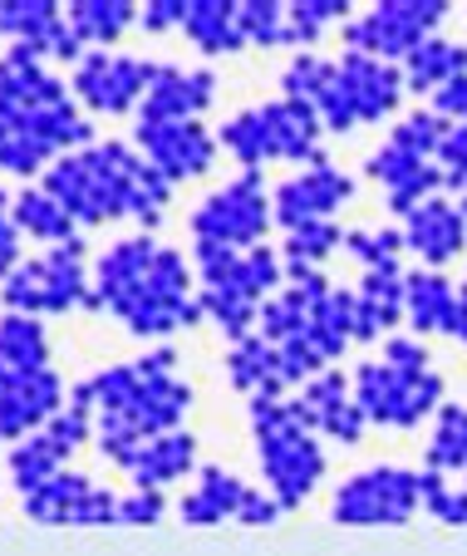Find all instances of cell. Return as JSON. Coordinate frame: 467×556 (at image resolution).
<instances>
[{"label":"cell","instance_id":"obj_1","mask_svg":"<svg viewBox=\"0 0 467 556\" xmlns=\"http://www.w3.org/2000/svg\"><path fill=\"white\" fill-rule=\"evenodd\" d=\"M40 188L79 227H104V222H118V217H138L143 231H153L163 222L167 198H173V182L134 143H114V138L54 157L45 168Z\"/></svg>","mask_w":467,"mask_h":556},{"label":"cell","instance_id":"obj_2","mask_svg":"<svg viewBox=\"0 0 467 556\" xmlns=\"http://www.w3.org/2000/svg\"><path fill=\"white\" fill-rule=\"evenodd\" d=\"M177 350L157 345L134 365H109L93 379H84L99 419H114L134 429L138 439H157V433L182 429L187 409H192V384L173 375Z\"/></svg>","mask_w":467,"mask_h":556},{"label":"cell","instance_id":"obj_3","mask_svg":"<svg viewBox=\"0 0 467 556\" xmlns=\"http://www.w3.org/2000/svg\"><path fill=\"white\" fill-rule=\"evenodd\" d=\"M247 409H251V439H256L261 472H266V493L291 513L325 478V448L295 419L286 400H251Z\"/></svg>","mask_w":467,"mask_h":556},{"label":"cell","instance_id":"obj_4","mask_svg":"<svg viewBox=\"0 0 467 556\" xmlns=\"http://www.w3.org/2000/svg\"><path fill=\"white\" fill-rule=\"evenodd\" d=\"M320 114L301 99H270L247 114L227 118L217 143L241 163V173H261V163H315L320 153Z\"/></svg>","mask_w":467,"mask_h":556},{"label":"cell","instance_id":"obj_5","mask_svg":"<svg viewBox=\"0 0 467 556\" xmlns=\"http://www.w3.org/2000/svg\"><path fill=\"white\" fill-rule=\"evenodd\" d=\"M104 311H114L138 340H163L173 330H192L207 320L198 305V291H192V266L173 247H157L148 271L109 295Z\"/></svg>","mask_w":467,"mask_h":556},{"label":"cell","instance_id":"obj_6","mask_svg":"<svg viewBox=\"0 0 467 556\" xmlns=\"http://www.w3.org/2000/svg\"><path fill=\"white\" fill-rule=\"evenodd\" d=\"M99 143L93 124L79 118L74 99L54 104H0V168L21 178H45L54 157Z\"/></svg>","mask_w":467,"mask_h":556},{"label":"cell","instance_id":"obj_7","mask_svg":"<svg viewBox=\"0 0 467 556\" xmlns=\"http://www.w3.org/2000/svg\"><path fill=\"white\" fill-rule=\"evenodd\" d=\"M0 305L11 315H64V311H93V281H89V247L84 237L64 247H50L45 256L21 262L0 281Z\"/></svg>","mask_w":467,"mask_h":556},{"label":"cell","instance_id":"obj_8","mask_svg":"<svg viewBox=\"0 0 467 556\" xmlns=\"http://www.w3.org/2000/svg\"><path fill=\"white\" fill-rule=\"evenodd\" d=\"M354 384V404L364 409L369 424H384V429H418L428 414L443 409V375L438 369H399L389 359H364L350 375Z\"/></svg>","mask_w":467,"mask_h":556},{"label":"cell","instance_id":"obj_9","mask_svg":"<svg viewBox=\"0 0 467 556\" xmlns=\"http://www.w3.org/2000/svg\"><path fill=\"white\" fill-rule=\"evenodd\" d=\"M404 94L408 89H404V70H399V64L344 50L340 79H335V89L320 99L315 114H320L325 134H350V128H359V124H384Z\"/></svg>","mask_w":467,"mask_h":556},{"label":"cell","instance_id":"obj_10","mask_svg":"<svg viewBox=\"0 0 467 556\" xmlns=\"http://www.w3.org/2000/svg\"><path fill=\"white\" fill-rule=\"evenodd\" d=\"M447 11H453L447 0H379L374 11L350 15L340 25L344 50L384 64H404L418 45L433 40V30L447 21Z\"/></svg>","mask_w":467,"mask_h":556},{"label":"cell","instance_id":"obj_11","mask_svg":"<svg viewBox=\"0 0 467 556\" xmlns=\"http://www.w3.org/2000/svg\"><path fill=\"white\" fill-rule=\"evenodd\" d=\"M270 198L261 173H241L237 182L217 188L198 212H192V242H217L231 252H251L270 231Z\"/></svg>","mask_w":467,"mask_h":556},{"label":"cell","instance_id":"obj_12","mask_svg":"<svg viewBox=\"0 0 467 556\" xmlns=\"http://www.w3.org/2000/svg\"><path fill=\"white\" fill-rule=\"evenodd\" d=\"M192 271H198V291H217L251 305H266L286 286L280 247H266V242L251 247V252H231V247H217V242H192Z\"/></svg>","mask_w":467,"mask_h":556},{"label":"cell","instance_id":"obj_13","mask_svg":"<svg viewBox=\"0 0 467 556\" xmlns=\"http://www.w3.org/2000/svg\"><path fill=\"white\" fill-rule=\"evenodd\" d=\"M418 507H424V493H418L414 468H369L354 472L350 483H340L330 517L350 527H369V522H408Z\"/></svg>","mask_w":467,"mask_h":556},{"label":"cell","instance_id":"obj_14","mask_svg":"<svg viewBox=\"0 0 467 556\" xmlns=\"http://www.w3.org/2000/svg\"><path fill=\"white\" fill-rule=\"evenodd\" d=\"M157 64L134 60V54H109V50H89L70 74V89L84 109L93 114H128L148 99Z\"/></svg>","mask_w":467,"mask_h":556},{"label":"cell","instance_id":"obj_15","mask_svg":"<svg viewBox=\"0 0 467 556\" xmlns=\"http://www.w3.org/2000/svg\"><path fill=\"white\" fill-rule=\"evenodd\" d=\"M70 404L54 369H5L0 365V443H21L40 433Z\"/></svg>","mask_w":467,"mask_h":556},{"label":"cell","instance_id":"obj_16","mask_svg":"<svg viewBox=\"0 0 467 556\" xmlns=\"http://www.w3.org/2000/svg\"><path fill=\"white\" fill-rule=\"evenodd\" d=\"M354 198V178L340 173L330 157H315L305 163L295 178H286L276 192H270V217L276 227H305V222H335V207Z\"/></svg>","mask_w":467,"mask_h":556},{"label":"cell","instance_id":"obj_17","mask_svg":"<svg viewBox=\"0 0 467 556\" xmlns=\"http://www.w3.org/2000/svg\"><path fill=\"white\" fill-rule=\"evenodd\" d=\"M134 148L177 188L187 178H202L217 163L222 143L212 128H202V118H182V124H138Z\"/></svg>","mask_w":467,"mask_h":556},{"label":"cell","instance_id":"obj_18","mask_svg":"<svg viewBox=\"0 0 467 556\" xmlns=\"http://www.w3.org/2000/svg\"><path fill=\"white\" fill-rule=\"evenodd\" d=\"M286 404H291V414L315 433V439L325 433V439H335V443H359L364 429H369L364 409L354 404V384H350L344 369H325V375H315L311 384H301Z\"/></svg>","mask_w":467,"mask_h":556},{"label":"cell","instance_id":"obj_19","mask_svg":"<svg viewBox=\"0 0 467 556\" xmlns=\"http://www.w3.org/2000/svg\"><path fill=\"white\" fill-rule=\"evenodd\" d=\"M30 522H74V527H104L118 522V497L109 488H93L84 472H54L45 488L21 497Z\"/></svg>","mask_w":467,"mask_h":556},{"label":"cell","instance_id":"obj_20","mask_svg":"<svg viewBox=\"0 0 467 556\" xmlns=\"http://www.w3.org/2000/svg\"><path fill=\"white\" fill-rule=\"evenodd\" d=\"M0 40L25 45L40 60L54 54L64 64H79L89 54L64 21V5H54V0H0Z\"/></svg>","mask_w":467,"mask_h":556},{"label":"cell","instance_id":"obj_21","mask_svg":"<svg viewBox=\"0 0 467 556\" xmlns=\"http://www.w3.org/2000/svg\"><path fill=\"white\" fill-rule=\"evenodd\" d=\"M404 320L424 336H447L457 345H467V301L443 271H408V291H404Z\"/></svg>","mask_w":467,"mask_h":556},{"label":"cell","instance_id":"obj_22","mask_svg":"<svg viewBox=\"0 0 467 556\" xmlns=\"http://www.w3.org/2000/svg\"><path fill=\"white\" fill-rule=\"evenodd\" d=\"M404 247L424 256L428 271H443L447 262L467 252V217L453 198H428L404 217Z\"/></svg>","mask_w":467,"mask_h":556},{"label":"cell","instance_id":"obj_23","mask_svg":"<svg viewBox=\"0 0 467 556\" xmlns=\"http://www.w3.org/2000/svg\"><path fill=\"white\" fill-rule=\"evenodd\" d=\"M217 99V74L212 70H177V64H157L148 99L138 104V124H182V118H202V109Z\"/></svg>","mask_w":467,"mask_h":556},{"label":"cell","instance_id":"obj_24","mask_svg":"<svg viewBox=\"0 0 467 556\" xmlns=\"http://www.w3.org/2000/svg\"><path fill=\"white\" fill-rule=\"evenodd\" d=\"M364 173H369L374 182H384L389 207H394L399 217H408L418 202H428V198L443 192V168H438L433 157H418V153H408V148L389 143V138H384L379 153H369Z\"/></svg>","mask_w":467,"mask_h":556},{"label":"cell","instance_id":"obj_25","mask_svg":"<svg viewBox=\"0 0 467 556\" xmlns=\"http://www.w3.org/2000/svg\"><path fill=\"white\" fill-rule=\"evenodd\" d=\"M404 291H408V271L404 266H374L359 276L354 286V301H359V340L354 345H369L379 336H394V326H404Z\"/></svg>","mask_w":467,"mask_h":556},{"label":"cell","instance_id":"obj_26","mask_svg":"<svg viewBox=\"0 0 467 556\" xmlns=\"http://www.w3.org/2000/svg\"><path fill=\"white\" fill-rule=\"evenodd\" d=\"M251 493H256V488L241 483L237 472H227V468H198V488H192V493L177 503V513H182V522H192V527L227 522V517H231V522H241Z\"/></svg>","mask_w":467,"mask_h":556},{"label":"cell","instance_id":"obj_27","mask_svg":"<svg viewBox=\"0 0 467 556\" xmlns=\"http://www.w3.org/2000/svg\"><path fill=\"white\" fill-rule=\"evenodd\" d=\"M227 379L247 394V400H286V369H280V350L266 336H247L227 350Z\"/></svg>","mask_w":467,"mask_h":556},{"label":"cell","instance_id":"obj_28","mask_svg":"<svg viewBox=\"0 0 467 556\" xmlns=\"http://www.w3.org/2000/svg\"><path fill=\"white\" fill-rule=\"evenodd\" d=\"M198 468V439L187 429H173V433H157V439L143 443V453L134 458V468H128V478H134V488H157L163 493L167 483H177V478H187V472Z\"/></svg>","mask_w":467,"mask_h":556},{"label":"cell","instance_id":"obj_29","mask_svg":"<svg viewBox=\"0 0 467 556\" xmlns=\"http://www.w3.org/2000/svg\"><path fill=\"white\" fill-rule=\"evenodd\" d=\"M182 35L198 45L202 54H241L247 35L237 21V0H187Z\"/></svg>","mask_w":467,"mask_h":556},{"label":"cell","instance_id":"obj_30","mask_svg":"<svg viewBox=\"0 0 467 556\" xmlns=\"http://www.w3.org/2000/svg\"><path fill=\"white\" fill-rule=\"evenodd\" d=\"M399 70H404V89L433 99L443 85H453V79H463V74H467V45L433 35V40L418 45V50L408 54Z\"/></svg>","mask_w":467,"mask_h":556},{"label":"cell","instance_id":"obj_31","mask_svg":"<svg viewBox=\"0 0 467 556\" xmlns=\"http://www.w3.org/2000/svg\"><path fill=\"white\" fill-rule=\"evenodd\" d=\"M138 11L143 5H134V0H74V5H64V21L89 50V45H114L124 30H134Z\"/></svg>","mask_w":467,"mask_h":556},{"label":"cell","instance_id":"obj_32","mask_svg":"<svg viewBox=\"0 0 467 556\" xmlns=\"http://www.w3.org/2000/svg\"><path fill=\"white\" fill-rule=\"evenodd\" d=\"M11 222L21 227V237H35V242H50V247H64V242L79 237V222H74L70 212L40 188V182L25 188L21 198L11 202Z\"/></svg>","mask_w":467,"mask_h":556},{"label":"cell","instance_id":"obj_33","mask_svg":"<svg viewBox=\"0 0 467 556\" xmlns=\"http://www.w3.org/2000/svg\"><path fill=\"white\" fill-rule=\"evenodd\" d=\"M0 365L5 369H50V336L35 315H0Z\"/></svg>","mask_w":467,"mask_h":556},{"label":"cell","instance_id":"obj_34","mask_svg":"<svg viewBox=\"0 0 467 556\" xmlns=\"http://www.w3.org/2000/svg\"><path fill=\"white\" fill-rule=\"evenodd\" d=\"M428 472H467V409L463 404H447L433 414V433H428Z\"/></svg>","mask_w":467,"mask_h":556},{"label":"cell","instance_id":"obj_35","mask_svg":"<svg viewBox=\"0 0 467 556\" xmlns=\"http://www.w3.org/2000/svg\"><path fill=\"white\" fill-rule=\"evenodd\" d=\"M64 458H70V453H64L45 429L15 443L11 448V478H15V488H21V497L35 493V488H45L54 472H64Z\"/></svg>","mask_w":467,"mask_h":556},{"label":"cell","instance_id":"obj_36","mask_svg":"<svg viewBox=\"0 0 467 556\" xmlns=\"http://www.w3.org/2000/svg\"><path fill=\"white\" fill-rule=\"evenodd\" d=\"M335 79H340V60H325V54H315V50H301L291 64H286V74H280V94L320 109V99L335 89Z\"/></svg>","mask_w":467,"mask_h":556},{"label":"cell","instance_id":"obj_37","mask_svg":"<svg viewBox=\"0 0 467 556\" xmlns=\"http://www.w3.org/2000/svg\"><path fill=\"white\" fill-rule=\"evenodd\" d=\"M335 247H344L340 222H305V227H291V231H286V242H280V262L320 271V262L335 252Z\"/></svg>","mask_w":467,"mask_h":556},{"label":"cell","instance_id":"obj_38","mask_svg":"<svg viewBox=\"0 0 467 556\" xmlns=\"http://www.w3.org/2000/svg\"><path fill=\"white\" fill-rule=\"evenodd\" d=\"M350 21V0H295L286 5V45H315L330 25Z\"/></svg>","mask_w":467,"mask_h":556},{"label":"cell","instance_id":"obj_39","mask_svg":"<svg viewBox=\"0 0 467 556\" xmlns=\"http://www.w3.org/2000/svg\"><path fill=\"white\" fill-rule=\"evenodd\" d=\"M447 128H453V124H447V118H438L433 109H414V114H404L394 128H389V143L408 148V153H418V157H438Z\"/></svg>","mask_w":467,"mask_h":556},{"label":"cell","instance_id":"obj_40","mask_svg":"<svg viewBox=\"0 0 467 556\" xmlns=\"http://www.w3.org/2000/svg\"><path fill=\"white\" fill-rule=\"evenodd\" d=\"M237 21L247 45H286V5L280 0H237Z\"/></svg>","mask_w":467,"mask_h":556},{"label":"cell","instance_id":"obj_41","mask_svg":"<svg viewBox=\"0 0 467 556\" xmlns=\"http://www.w3.org/2000/svg\"><path fill=\"white\" fill-rule=\"evenodd\" d=\"M344 252L374 271V266H394L404 252V227H379V231H344Z\"/></svg>","mask_w":467,"mask_h":556},{"label":"cell","instance_id":"obj_42","mask_svg":"<svg viewBox=\"0 0 467 556\" xmlns=\"http://www.w3.org/2000/svg\"><path fill=\"white\" fill-rule=\"evenodd\" d=\"M433 163L443 168V198H453L457 207L467 212V128H457V124L447 128Z\"/></svg>","mask_w":467,"mask_h":556},{"label":"cell","instance_id":"obj_43","mask_svg":"<svg viewBox=\"0 0 467 556\" xmlns=\"http://www.w3.org/2000/svg\"><path fill=\"white\" fill-rule=\"evenodd\" d=\"M418 493H424V513L438 522H467V488H453L443 472H418Z\"/></svg>","mask_w":467,"mask_h":556},{"label":"cell","instance_id":"obj_44","mask_svg":"<svg viewBox=\"0 0 467 556\" xmlns=\"http://www.w3.org/2000/svg\"><path fill=\"white\" fill-rule=\"evenodd\" d=\"M163 513H167V497L157 493V488H134L128 497H118V522H128V527H148V522H163Z\"/></svg>","mask_w":467,"mask_h":556},{"label":"cell","instance_id":"obj_45","mask_svg":"<svg viewBox=\"0 0 467 556\" xmlns=\"http://www.w3.org/2000/svg\"><path fill=\"white\" fill-rule=\"evenodd\" d=\"M182 15H187V0H148L138 11V25L148 35H163V30H182Z\"/></svg>","mask_w":467,"mask_h":556},{"label":"cell","instance_id":"obj_46","mask_svg":"<svg viewBox=\"0 0 467 556\" xmlns=\"http://www.w3.org/2000/svg\"><path fill=\"white\" fill-rule=\"evenodd\" d=\"M428 109H433L438 118H447V124L467 128V74L463 79H453V85H443L433 99H428Z\"/></svg>","mask_w":467,"mask_h":556},{"label":"cell","instance_id":"obj_47","mask_svg":"<svg viewBox=\"0 0 467 556\" xmlns=\"http://www.w3.org/2000/svg\"><path fill=\"white\" fill-rule=\"evenodd\" d=\"M21 266V227L11 222V198L0 192V281Z\"/></svg>","mask_w":467,"mask_h":556},{"label":"cell","instance_id":"obj_48","mask_svg":"<svg viewBox=\"0 0 467 556\" xmlns=\"http://www.w3.org/2000/svg\"><path fill=\"white\" fill-rule=\"evenodd\" d=\"M457 291H463V301H467V271H463V286H457Z\"/></svg>","mask_w":467,"mask_h":556},{"label":"cell","instance_id":"obj_49","mask_svg":"<svg viewBox=\"0 0 467 556\" xmlns=\"http://www.w3.org/2000/svg\"><path fill=\"white\" fill-rule=\"evenodd\" d=\"M463 488H467V472H463Z\"/></svg>","mask_w":467,"mask_h":556},{"label":"cell","instance_id":"obj_50","mask_svg":"<svg viewBox=\"0 0 467 556\" xmlns=\"http://www.w3.org/2000/svg\"><path fill=\"white\" fill-rule=\"evenodd\" d=\"M463 217H467V212H463Z\"/></svg>","mask_w":467,"mask_h":556}]
</instances>
